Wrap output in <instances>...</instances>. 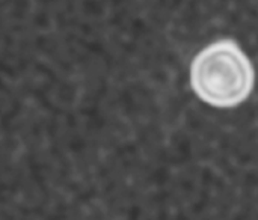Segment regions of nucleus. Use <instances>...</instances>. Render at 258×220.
<instances>
[{
    "instance_id": "f257e3e1",
    "label": "nucleus",
    "mask_w": 258,
    "mask_h": 220,
    "mask_svg": "<svg viewBox=\"0 0 258 220\" xmlns=\"http://www.w3.org/2000/svg\"><path fill=\"white\" fill-rule=\"evenodd\" d=\"M254 66L242 48L231 39H222L201 50L190 66L195 94L215 107H234L252 92Z\"/></svg>"
}]
</instances>
